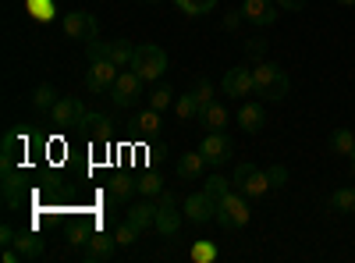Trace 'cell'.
Masks as SVG:
<instances>
[{"instance_id":"obj_1","label":"cell","mask_w":355,"mask_h":263,"mask_svg":"<svg viewBox=\"0 0 355 263\" xmlns=\"http://www.w3.org/2000/svg\"><path fill=\"white\" fill-rule=\"evenodd\" d=\"M252 85H256V96L266 103H281L291 90V78L284 75V68H277L274 61H259L252 68Z\"/></svg>"},{"instance_id":"obj_2","label":"cell","mask_w":355,"mask_h":263,"mask_svg":"<svg viewBox=\"0 0 355 263\" xmlns=\"http://www.w3.org/2000/svg\"><path fill=\"white\" fill-rule=\"evenodd\" d=\"M132 68H135L146 82L160 78V75L167 71V53H164V46H157V43H139V46H135V57H132Z\"/></svg>"},{"instance_id":"obj_3","label":"cell","mask_w":355,"mask_h":263,"mask_svg":"<svg viewBox=\"0 0 355 263\" xmlns=\"http://www.w3.org/2000/svg\"><path fill=\"white\" fill-rule=\"evenodd\" d=\"M217 221L224 231H239L249 224V196L242 192H227L220 203H217Z\"/></svg>"},{"instance_id":"obj_4","label":"cell","mask_w":355,"mask_h":263,"mask_svg":"<svg viewBox=\"0 0 355 263\" xmlns=\"http://www.w3.org/2000/svg\"><path fill=\"white\" fill-rule=\"evenodd\" d=\"M231 185H234V192L256 199V196H263L266 189H270V178H266V171H259L256 164H239L234 174H231Z\"/></svg>"},{"instance_id":"obj_5","label":"cell","mask_w":355,"mask_h":263,"mask_svg":"<svg viewBox=\"0 0 355 263\" xmlns=\"http://www.w3.org/2000/svg\"><path fill=\"white\" fill-rule=\"evenodd\" d=\"M117 75H121V71H117L114 61H89V68H85V90L96 93V96H103V93L114 90Z\"/></svg>"},{"instance_id":"obj_6","label":"cell","mask_w":355,"mask_h":263,"mask_svg":"<svg viewBox=\"0 0 355 263\" xmlns=\"http://www.w3.org/2000/svg\"><path fill=\"white\" fill-rule=\"evenodd\" d=\"M61 28H64L68 40H82V43L100 40V22L89 15V11H68L64 22H61Z\"/></svg>"},{"instance_id":"obj_7","label":"cell","mask_w":355,"mask_h":263,"mask_svg":"<svg viewBox=\"0 0 355 263\" xmlns=\"http://www.w3.org/2000/svg\"><path fill=\"white\" fill-rule=\"evenodd\" d=\"M164 239H174L178 231H182V210H178V199L174 192H160V210H157V224H153Z\"/></svg>"},{"instance_id":"obj_8","label":"cell","mask_w":355,"mask_h":263,"mask_svg":"<svg viewBox=\"0 0 355 263\" xmlns=\"http://www.w3.org/2000/svg\"><path fill=\"white\" fill-rule=\"evenodd\" d=\"M199 153L206 160V167H220L231 160V139L224 132H206L202 142H199Z\"/></svg>"},{"instance_id":"obj_9","label":"cell","mask_w":355,"mask_h":263,"mask_svg":"<svg viewBox=\"0 0 355 263\" xmlns=\"http://www.w3.org/2000/svg\"><path fill=\"white\" fill-rule=\"evenodd\" d=\"M142 75L132 68V71H121L117 75V82H114V90H110V100L117 103V107H132L139 96H142Z\"/></svg>"},{"instance_id":"obj_10","label":"cell","mask_w":355,"mask_h":263,"mask_svg":"<svg viewBox=\"0 0 355 263\" xmlns=\"http://www.w3.org/2000/svg\"><path fill=\"white\" fill-rule=\"evenodd\" d=\"M50 114H53V125H57V128L71 132V128H82V121H85L89 110L82 107L78 96H64V100H57V107H53Z\"/></svg>"},{"instance_id":"obj_11","label":"cell","mask_w":355,"mask_h":263,"mask_svg":"<svg viewBox=\"0 0 355 263\" xmlns=\"http://www.w3.org/2000/svg\"><path fill=\"white\" fill-rule=\"evenodd\" d=\"M185 217L192 221V224H210V221H217V199L210 196V192H192L189 199H185Z\"/></svg>"},{"instance_id":"obj_12","label":"cell","mask_w":355,"mask_h":263,"mask_svg":"<svg viewBox=\"0 0 355 263\" xmlns=\"http://www.w3.org/2000/svg\"><path fill=\"white\" fill-rule=\"evenodd\" d=\"M220 90H224V96H249V93H256V85H252V71L249 68H227L224 71V78H220Z\"/></svg>"},{"instance_id":"obj_13","label":"cell","mask_w":355,"mask_h":263,"mask_svg":"<svg viewBox=\"0 0 355 263\" xmlns=\"http://www.w3.org/2000/svg\"><path fill=\"white\" fill-rule=\"evenodd\" d=\"M242 18L249 25H259V28L274 25L277 22V0H245V4H242Z\"/></svg>"},{"instance_id":"obj_14","label":"cell","mask_w":355,"mask_h":263,"mask_svg":"<svg viewBox=\"0 0 355 263\" xmlns=\"http://www.w3.org/2000/svg\"><path fill=\"white\" fill-rule=\"evenodd\" d=\"M114 249H117V239L107 235V231H96V235H89V242L82 246V260L85 263H103V260L114 256Z\"/></svg>"},{"instance_id":"obj_15","label":"cell","mask_w":355,"mask_h":263,"mask_svg":"<svg viewBox=\"0 0 355 263\" xmlns=\"http://www.w3.org/2000/svg\"><path fill=\"white\" fill-rule=\"evenodd\" d=\"M135 192H139V182L128 178V174H110V178H107V196H110V203H128Z\"/></svg>"},{"instance_id":"obj_16","label":"cell","mask_w":355,"mask_h":263,"mask_svg":"<svg viewBox=\"0 0 355 263\" xmlns=\"http://www.w3.org/2000/svg\"><path fill=\"white\" fill-rule=\"evenodd\" d=\"M15 249L21 253V260H43L46 256V242L36 235V231H18Z\"/></svg>"},{"instance_id":"obj_17","label":"cell","mask_w":355,"mask_h":263,"mask_svg":"<svg viewBox=\"0 0 355 263\" xmlns=\"http://www.w3.org/2000/svg\"><path fill=\"white\" fill-rule=\"evenodd\" d=\"M157 210H160V203H153V196H146V199H139L135 207L128 210V221L139 224V228L146 231V228H153V224H157Z\"/></svg>"},{"instance_id":"obj_18","label":"cell","mask_w":355,"mask_h":263,"mask_svg":"<svg viewBox=\"0 0 355 263\" xmlns=\"http://www.w3.org/2000/svg\"><path fill=\"white\" fill-rule=\"evenodd\" d=\"M25 192H28V185H25V174L15 167V171H8L4 174V203H8V207L15 210L18 207V203L25 199Z\"/></svg>"},{"instance_id":"obj_19","label":"cell","mask_w":355,"mask_h":263,"mask_svg":"<svg viewBox=\"0 0 355 263\" xmlns=\"http://www.w3.org/2000/svg\"><path fill=\"white\" fill-rule=\"evenodd\" d=\"M239 125H242V132L256 135V132L266 125V110H263L259 103H242V110H239Z\"/></svg>"},{"instance_id":"obj_20","label":"cell","mask_w":355,"mask_h":263,"mask_svg":"<svg viewBox=\"0 0 355 263\" xmlns=\"http://www.w3.org/2000/svg\"><path fill=\"white\" fill-rule=\"evenodd\" d=\"M199 125H202L206 132H224V128H227V110L214 100L210 107H202V110H199Z\"/></svg>"},{"instance_id":"obj_21","label":"cell","mask_w":355,"mask_h":263,"mask_svg":"<svg viewBox=\"0 0 355 263\" xmlns=\"http://www.w3.org/2000/svg\"><path fill=\"white\" fill-rule=\"evenodd\" d=\"M202 167H206V160H202L199 150L196 153H185L182 160H178V178H182V182H196L199 174H202Z\"/></svg>"},{"instance_id":"obj_22","label":"cell","mask_w":355,"mask_h":263,"mask_svg":"<svg viewBox=\"0 0 355 263\" xmlns=\"http://www.w3.org/2000/svg\"><path fill=\"white\" fill-rule=\"evenodd\" d=\"M160 110H153V107H146V110H139L135 114V121H132V128L139 132V135H157L160 132Z\"/></svg>"},{"instance_id":"obj_23","label":"cell","mask_w":355,"mask_h":263,"mask_svg":"<svg viewBox=\"0 0 355 263\" xmlns=\"http://www.w3.org/2000/svg\"><path fill=\"white\" fill-rule=\"evenodd\" d=\"M331 150L338 157H352L355 153V132L352 128H334L331 132Z\"/></svg>"},{"instance_id":"obj_24","label":"cell","mask_w":355,"mask_h":263,"mask_svg":"<svg viewBox=\"0 0 355 263\" xmlns=\"http://www.w3.org/2000/svg\"><path fill=\"white\" fill-rule=\"evenodd\" d=\"M132 57H135L132 40H110V61L117 68H132Z\"/></svg>"},{"instance_id":"obj_25","label":"cell","mask_w":355,"mask_h":263,"mask_svg":"<svg viewBox=\"0 0 355 263\" xmlns=\"http://www.w3.org/2000/svg\"><path fill=\"white\" fill-rule=\"evenodd\" d=\"M199 100H196V93L189 90L185 96H178V103H174V114H178V118H182V121H192V118H199Z\"/></svg>"},{"instance_id":"obj_26","label":"cell","mask_w":355,"mask_h":263,"mask_svg":"<svg viewBox=\"0 0 355 263\" xmlns=\"http://www.w3.org/2000/svg\"><path fill=\"white\" fill-rule=\"evenodd\" d=\"M331 210H338V214H355V189H352V185L334 189V196H331Z\"/></svg>"},{"instance_id":"obj_27","label":"cell","mask_w":355,"mask_h":263,"mask_svg":"<svg viewBox=\"0 0 355 263\" xmlns=\"http://www.w3.org/2000/svg\"><path fill=\"white\" fill-rule=\"evenodd\" d=\"M33 107H36L40 114H46V110L57 107V93H53V85H50V82H43L40 90L33 93Z\"/></svg>"},{"instance_id":"obj_28","label":"cell","mask_w":355,"mask_h":263,"mask_svg":"<svg viewBox=\"0 0 355 263\" xmlns=\"http://www.w3.org/2000/svg\"><path fill=\"white\" fill-rule=\"evenodd\" d=\"M89 132H93V139L96 142H103V139H110V121L103 118V114H85V121H82Z\"/></svg>"},{"instance_id":"obj_29","label":"cell","mask_w":355,"mask_h":263,"mask_svg":"<svg viewBox=\"0 0 355 263\" xmlns=\"http://www.w3.org/2000/svg\"><path fill=\"white\" fill-rule=\"evenodd\" d=\"M174 4H178V11L199 18V15H210V11L217 8V0H174Z\"/></svg>"},{"instance_id":"obj_30","label":"cell","mask_w":355,"mask_h":263,"mask_svg":"<svg viewBox=\"0 0 355 263\" xmlns=\"http://www.w3.org/2000/svg\"><path fill=\"white\" fill-rule=\"evenodd\" d=\"M135 182H139V192H142V196H160V192H164V178H160L157 171H146V174H139Z\"/></svg>"},{"instance_id":"obj_31","label":"cell","mask_w":355,"mask_h":263,"mask_svg":"<svg viewBox=\"0 0 355 263\" xmlns=\"http://www.w3.org/2000/svg\"><path fill=\"white\" fill-rule=\"evenodd\" d=\"M192 93H196L199 107H210L214 96H217V90H214V82H210V78H196V82H192Z\"/></svg>"},{"instance_id":"obj_32","label":"cell","mask_w":355,"mask_h":263,"mask_svg":"<svg viewBox=\"0 0 355 263\" xmlns=\"http://www.w3.org/2000/svg\"><path fill=\"white\" fill-rule=\"evenodd\" d=\"M85 57L89 61H110V40H89L85 43Z\"/></svg>"},{"instance_id":"obj_33","label":"cell","mask_w":355,"mask_h":263,"mask_svg":"<svg viewBox=\"0 0 355 263\" xmlns=\"http://www.w3.org/2000/svg\"><path fill=\"white\" fill-rule=\"evenodd\" d=\"M202 189H206V192H210V196L220 203V199H224L234 185H231V178H220V174H214V178H206V185H202Z\"/></svg>"},{"instance_id":"obj_34","label":"cell","mask_w":355,"mask_h":263,"mask_svg":"<svg viewBox=\"0 0 355 263\" xmlns=\"http://www.w3.org/2000/svg\"><path fill=\"white\" fill-rule=\"evenodd\" d=\"M171 100H174V93H171V85H167V82H164V85H157V90L150 93V107H153V110H160V114L171 107Z\"/></svg>"},{"instance_id":"obj_35","label":"cell","mask_w":355,"mask_h":263,"mask_svg":"<svg viewBox=\"0 0 355 263\" xmlns=\"http://www.w3.org/2000/svg\"><path fill=\"white\" fill-rule=\"evenodd\" d=\"M139 224H132V221H125V224H117L114 228V239H117V246H132L135 239H139Z\"/></svg>"},{"instance_id":"obj_36","label":"cell","mask_w":355,"mask_h":263,"mask_svg":"<svg viewBox=\"0 0 355 263\" xmlns=\"http://www.w3.org/2000/svg\"><path fill=\"white\" fill-rule=\"evenodd\" d=\"M266 178H270V189H284L288 185V167L284 164H274L270 171H266Z\"/></svg>"},{"instance_id":"obj_37","label":"cell","mask_w":355,"mask_h":263,"mask_svg":"<svg viewBox=\"0 0 355 263\" xmlns=\"http://www.w3.org/2000/svg\"><path fill=\"white\" fill-rule=\"evenodd\" d=\"M15 239H18V231H15L11 224L0 228V246H4V249H8V246H15Z\"/></svg>"},{"instance_id":"obj_38","label":"cell","mask_w":355,"mask_h":263,"mask_svg":"<svg viewBox=\"0 0 355 263\" xmlns=\"http://www.w3.org/2000/svg\"><path fill=\"white\" fill-rule=\"evenodd\" d=\"M245 53H249V57H263V53H266V40H249V43H245Z\"/></svg>"},{"instance_id":"obj_39","label":"cell","mask_w":355,"mask_h":263,"mask_svg":"<svg viewBox=\"0 0 355 263\" xmlns=\"http://www.w3.org/2000/svg\"><path fill=\"white\" fill-rule=\"evenodd\" d=\"M192 256H196V260H214V246H210V242H199V246L192 249Z\"/></svg>"},{"instance_id":"obj_40","label":"cell","mask_w":355,"mask_h":263,"mask_svg":"<svg viewBox=\"0 0 355 263\" xmlns=\"http://www.w3.org/2000/svg\"><path fill=\"white\" fill-rule=\"evenodd\" d=\"M239 22H242V8H239V11H231V15L224 18V28H227V33H234V28H239Z\"/></svg>"},{"instance_id":"obj_41","label":"cell","mask_w":355,"mask_h":263,"mask_svg":"<svg viewBox=\"0 0 355 263\" xmlns=\"http://www.w3.org/2000/svg\"><path fill=\"white\" fill-rule=\"evenodd\" d=\"M277 8H281V11H302L306 0H277Z\"/></svg>"},{"instance_id":"obj_42","label":"cell","mask_w":355,"mask_h":263,"mask_svg":"<svg viewBox=\"0 0 355 263\" xmlns=\"http://www.w3.org/2000/svg\"><path fill=\"white\" fill-rule=\"evenodd\" d=\"M338 4H345V8H355V0H338Z\"/></svg>"},{"instance_id":"obj_43","label":"cell","mask_w":355,"mask_h":263,"mask_svg":"<svg viewBox=\"0 0 355 263\" xmlns=\"http://www.w3.org/2000/svg\"><path fill=\"white\" fill-rule=\"evenodd\" d=\"M348 160H352V174H355V153H352V157H348Z\"/></svg>"},{"instance_id":"obj_44","label":"cell","mask_w":355,"mask_h":263,"mask_svg":"<svg viewBox=\"0 0 355 263\" xmlns=\"http://www.w3.org/2000/svg\"><path fill=\"white\" fill-rule=\"evenodd\" d=\"M146 4H157V0H146Z\"/></svg>"}]
</instances>
